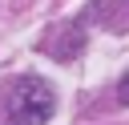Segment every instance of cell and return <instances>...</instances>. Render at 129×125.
Returning a JSON list of instances; mask_svg holds the SVG:
<instances>
[{
  "instance_id": "2",
  "label": "cell",
  "mask_w": 129,
  "mask_h": 125,
  "mask_svg": "<svg viewBox=\"0 0 129 125\" xmlns=\"http://www.w3.org/2000/svg\"><path fill=\"white\" fill-rule=\"evenodd\" d=\"M93 20L109 32H129V0H97Z\"/></svg>"
},
{
  "instance_id": "1",
  "label": "cell",
  "mask_w": 129,
  "mask_h": 125,
  "mask_svg": "<svg viewBox=\"0 0 129 125\" xmlns=\"http://www.w3.org/2000/svg\"><path fill=\"white\" fill-rule=\"evenodd\" d=\"M56 109V93L40 77H16L0 93V125H44Z\"/></svg>"
},
{
  "instance_id": "3",
  "label": "cell",
  "mask_w": 129,
  "mask_h": 125,
  "mask_svg": "<svg viewBox=\"0 0 129 125\" xmlns=\"http://www.w3.org/2000/svg\"><path fill=\"white\" fill-rule=\"evenodd\" d=\"M117 97H121V105H129V77H125V81L117 85Z\"/></svg>"
}]
</instances>
